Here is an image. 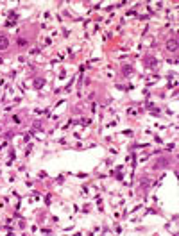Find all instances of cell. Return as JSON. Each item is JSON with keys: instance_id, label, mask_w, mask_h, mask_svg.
I'll return each mask as SVG.
<instances>
[{"instance_id": "7a4b0ae2", "label": "cell", "mask_w": 179, "mask_h": 236, "mask_svg": "<svg viewBox=\"0 0 179 236\" xmlns=\"http://www.w3.org/2000/svg\"><path fill=\"white\" fill-rule=\"evenodd\" d=\"M167 48L172 50V52H176V50H177V39H170V41L167 43Z\"/></svg>"}, {"instance_id": "277c9868", "label": "cell", "mask_w": 179, "mask_h": 236, "mask_svg": "<svg viewBox=\"0 0 179 236\" xmlns=\"http://www.w3.org/2000/svg\"><path fill=\"white\" fill-rule=\"evenodd\" d=\"M133 70H131V66H124V74H131Z\"/></svg>"}, {"instance_id": "3957f363", "label": "cell", "mask_w": 179, "mask_h": 236, "mask_svg": "<svg viewBox=\"0 0 179 236\" xmlns=\"http://www.w3.org/2000/svg\"><path fill=\"white\" fill-rule=\"evenodd\" d=\"M165 165H167V161H165V159H159V163H156V168H158V166H165Z\"/></svg>"}, {"instance_id": "6da1fadb", "label": "cell", "mask_w": 179, "mask_h": 236, "mask_svg": "<svg viewBox=\"0 0 179 236\" xmlns=\"http://www.w3.org/2000/svg\"><path fill=\"white\" fill-rule=\"evenodd\" d=\"M7 47H9V39H7V36L2 34V36H0V50H5Z\"/></svg>"}]
</instances>
